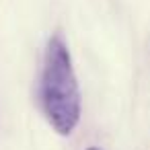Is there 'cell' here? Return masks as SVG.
<instances>
[{
    "instance_id": "cell-1",
    "label": "cell",
    "mask_w": 150,
    "mask_h": 150,
    "mask_svg": "<svg viewBox=\"0 0 150 150\" xmlns=\"http://www.w3.org/2000/svg\"><path fill=\"white\" fill-rule=\"evenodd\" d=\"M39 99L50 125L62 136L72 134L80 119V93L68 47L60 37H52L47 43Z\"/></svg>"
},
{
    "instance_id": "cell-2",
    "label": "cell",
    "mask_w": 150,
    "mask_h": 150,
    "mask_svg": "<svg viewBox=\"0 0 150 150\" xmlns=\"http://www.w3.org/2000/svg\"><path fill=\"white\" fill-rule=\"evenodd\" d=\"M88 150H99V148H95V146H93V148H88Z\"/></svg>"
}]
</instances>
